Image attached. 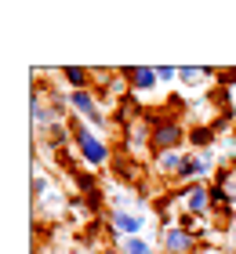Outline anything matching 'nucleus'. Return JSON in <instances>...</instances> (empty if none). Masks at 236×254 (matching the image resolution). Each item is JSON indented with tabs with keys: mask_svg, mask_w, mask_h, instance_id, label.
Segmentation results:
<instances>
[{
	"mask_svg": "<svg viewBox=\"0 0 236 254\" xmlns=\"http://www.w3.org/2000/svg\"><path fill=\"white\" fill-rule=\"evenodd\" d=\"M69 131H73V149H77V156L84 160L87 167H109L113 164V149L109 142H102V134L94 131V127H87L80 117H69Z\"/></svg>",
	"mask_w": 236,
	"mask_h": 254,
	"instance_id": "1",
	"label": "nucleus"
},
{
	"mask_svg": "<svg viewBox=\"0 0 236 254\" xmlns=\"http://www.w3.org/2000/svg\"><path fill=\"white\" fill-rule=\"evenodd\" d=\"M185 145H189V131H185V124L178 117H167V120H157L153 124V156H160V153H185Z\"/></svg>",
	"mask_w": 236,
	"mask_h": 254,
	"instance_id": "2",
	"label": "nucleus"
},
{
	"mask_svg": "<svg viewBox=\"0 0 236 254\" xmlns=\"http://www.w3.org/2000/svg\"><path fill=\"white\" fill-rule=\"evenodd\" d=\"M215 171H218L215 149H207V153H185L178 175H174V182H178V186H193V182H204L207 175H215Z\"/></svg>",
	"mask_w": 236,
	"mask_h": 254,
	"instance_id": "3",
	"label": "nucleus"
},
{
	"mask_svg": "<svg viewBox=\"0 0 236 254\" xmlns=\"http://www.w3.org/2000/svg\"><path fill=\"white\" fill-rule=\"evenodd\" d=\"M178 203H182L185 214H196V218L211 214V182H193V186H182V189H178Z\"/></svg>",
	"mask_w": 236,
	"mask_h": 254,
	"instance_id": "4",
	"label": "nucleus"
},
{
	"mask_svg": "<svg viewBox=\"0 0 236 254\" xmlns=\"http://www.w3.org/2000/svg\"><path fill=\"white\" fill-rule=\"evenodd\" d=\"M157 236H160L163 254H200V240H196L193 233H185L178 222L167 225V229H163V233H157Z\"/></svg>",
	"mask_w": 236,
	"mask_h": 254,
	"instance_id": "5",
	"label": "nucleus"
},
{
	"mask_svg": "<svg viewBox=\"0 0 236 254\" xmlns=\"http://www.w3.org/2000/svg\"><path fill=\"white\" fill-rule=\"evenodd\" d=\"M120 76L127 80V87H131L135 95H149V91L160 87V76H157V69H153V65H124Z\"/></svg>",
	"mask_w": 236,
	"mask_h": 254,
	"instance_id": "6",
	"label": "nucleus"
},
{
	"mask_svg": "<svg viewBox=\"0 0 236 254\" xmlns=\"http://www.w3.org/2000/svg\"><path fill=\"white\" fill-rule=\"evenodd\" d=\"M146 229V214H135V211H109V236H142Z\"/></svg>",
	"mask_w": 236,
	"mask_h": 254,
	"instance_id": "7",
	"label": "nucleus"
},
{
	"mask_svg": "<svg viewBox=\"0 0 236 254\" xmlns=\"http://www.w3.org/2000/svg\"><path fill=\"white\" fill-rule=\"evenodd\" d=\"M142 117H146V106H142V95H124L120 102L113 106V117H109V124H120V127H131V124H138Z\"/></svg>",
	"mask_w": 236,
	"mask_h": 254,
	"instance_id": "8",
	"label": "nucleus"
},
{
	"mask_svg": "<svg viewBox=\"0 0 236 254\" xmlns=\"http://www.w3.org/2000/svg\"><path fill=\"white\" fill-rule=\"evenodd\" d=\"M222 142V134L211 127V120H200V124H189V153H207Z\"/></svg>",
	"mask_w": 236,
	"mask_h": 254,
	"instance_id": "9",
	"label": "nucleus"
},
{
	"mask_svg": "<svg viewBox=\"0 0 236 254\" xmlns=\"http://www.w3.org/2000/svg\"><path fill=\"white\" fill-rule=\"evenodd\" d=\"M109 167L116 171V178H120V182H131V186H138V182H142V164H138L135 156H127L124 149L113 156V164H109Z\"/></svg>",
	"mask_w": 236,
	"mask_h": 254,
	"instance_id": "10",
	"label": "nucleus"
},
{
	"mask_svg": "<svg viewBox=\"0 0 236 254\" xmlns=\"http://www.w3.org/2000/svg\"><path fill=\"white\" fill-rule=\"evenodd\" d=\"M29 117H33V127H37V131H40V127L47 131V127L58 120L51 113V106H44V102H40V87H33V95H29Z\"/></svg>",
	"mask_w": 236,
	"mask_h": 254,
	"instance_id": "11",
	"label": "nucleus"
},
{
	"mask_svg": "<svg viewBox=\"0 0 236 254\" xmlns=\"http://www.w3.org/2000/svg\"><path fill=\"white\" fill-rule=\"evenodd\" d=\"M182 156L185 153H160V156H153V171H157L160 178L174 182V175H178V167H182Z\"/></svg>",
	"mask_w": 236,
	"mask_h": 254,
	"instance_id": "12",
	"label": "nucleus"
},
{
	"mask_svg": "<svg viewBox=\"0 0 236 254\" xmlns=\"http://www.w3.org/2000/svg\"><path fill=\"white\" fill-rule=\"evenodd\" d=\"M200 80H215V69H207V65H182L178 69L182 87H200Z\"/></svg>",
	"mask_w": 236,
	"mask_h": 254,
	"instance_id": "13",
	"label": "nucleus"
},
{
	"mask_svg": "<svg viewBox=\"0 0 236 254\" xmlns=\"http://www.w3.org/2000/svg\"><path fill=\"white\" fill-rule=\"evenodd\" d=\"M73 178V186H77V196H94V192H102V178L94 175V171H77V175H69Z\"/></svg>",
	"mask_w": 236,
	"mask_h": 254,
	"instance_id": "14",
	"label": "nucleus"
},
{
	"mask_svg": "<svg viewBox=\"0 0 236 254\" xmlns=\"http://www.w3.org/2000/svg\"><path fill=\"white\" fill-rule=\"evenodd\" d=\"M120 251L124 254H157L153 244H149V240H142V236H124L120 240Z\"/></svg>",
	"mask_w": 236,
	"mask_h": 254,
	"instance_id": "15",
	"label": "nucleus"
},
{
	"mask_svg": "<svg viewBox=\"0 0 236 254\" xmlns=\"http://www.w3.org/2000/svg\"><path fill=\"white\" fill-rule=\"evenodd\" d=\"M233 124H236V106H233V109H222V113H218V117H215V120H211V127H215V131H218V134H226V131H229V127H233Z\"/></svg>",
	"mask_w": 236,
	"mask_h": 254,
	"instance_id": "16",
	"label": "nucleus"
},
{
	"mask_svg": "<svg viewBox=\"0 0 236 254\" xmlns=\"http://www.w3.org/2000/svg\"><path fill=\"white\" fill-rule=\"evenodd\" d=\"M215 84L218 87H236V69H215Z\"/></svg>",
	"mask_w": 236,
	"mask_h": 254,
	"instance_id": "17",
	"label": "nucleus"
},
{
	"mask_svg": "<svg viewBox=\"0 0 236 254\" xmlns=\"http://www.w3.org/2000/svg\"><path fill=\"white\" fill-rule=\"evenodd\" d=\"M157 76H160V84H174V80H178V69H174V65H160Z\"/></svg>",
	"mask_w": 236,
	"mask_h": 254,
	"instance_id": "18",
	"label": "nucleus"
},
{
	"mask_svg": "<svg viewBox=\"0 0 236 254\" xmlns=\"http://www.w3.org/2000/svg\"><path fill=\"white\" fill-rule=\"evenodd\" d=\"M98 254H124V251H120V247H102Z\"/></svg>",
	"mask_w": 236,
	"mask_h": 254,
	"instance_id": "19",
	"label": "nucleus"
},
{
	"mask_svg": "<svg viewBox=\"0 0 236 254\" xmlns=\"http://www.w3.org/2000/svg\"><path fill=\"white\" fill-rule=\"evenodd\" d=\"M229 192H233V200H236V171H233V186H229Z\"/></svg>",
	"mask_w": 236,
	"mask_h": 254,
	"instance_id": "20",
	"label": "nucleus"
},
{
	"mask_svg": "<svg viewBox=\"0 0 236 254\" xmlns=\"http://www.w3.org/2000/svg\"><path fill=\"white\" fill-rule=\"evenodd\" d=\"M200 254H218V251H200Z\"/></svg>",
	"mask_w": 236,
	"mask_h": 254,
	"instance_id": "21",
	"label": "nucleus"
},
{
	"mask_svg": "<svg viewBox=\"0 0 236 254\" xmlns=\"http://www.w3.org/2000/svg\"><path fill=\"white\" fill-rule=\"evenodd\" d=\"M233 142H236V131H233Z\"/></svg>",
	"mask_w": 236,
	"mask_h": 254,
	"instance_id": "22",
	"label": "nucleus"
},
{
	"mask_svg": "<svg viewBox=\"0 0 236 254\" xmlns=\"http://www.w3.org/2000/svg\"><path fill=\"white\" fill-rule=\"evenodd\" d=\"M80 254H87V251H80Z\"/></svg>",
	"mask_w": 236,
	"mask_h": 254,
	"instance_id": "23",
	"label": "nucleus"
}]
</instances>
